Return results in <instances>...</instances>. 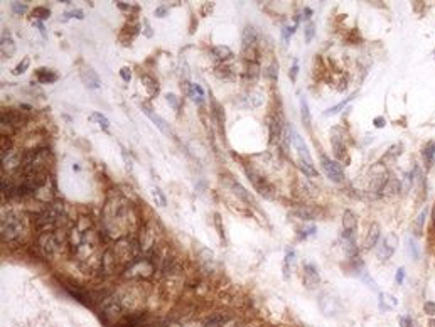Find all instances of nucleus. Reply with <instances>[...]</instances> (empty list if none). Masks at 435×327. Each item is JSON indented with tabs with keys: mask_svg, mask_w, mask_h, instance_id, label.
I'll return each mask as SVG.
<instances>
[{
	"mask_svg": "<svg viewBox=\"0 0 435 327\" xmlns=\"http://www.w3.org/2000/svg\"><path fill=\"white\" fill-rule=\"evenodd\" d=\"M292 145L297 152V165L298 169L302 170L307 177H317V170H316V165H314V160L311 157V152H309V147L306 144L300 135L293 133V138H292Z\"/></svg>",
	"mask_w": 435,
	"mask_h": 327,
	"instance_id": "obj_1",
	"label": "nucleus"
},
{
	"mask_svg": "<svg viewBox=\"0 0 435 327\" xmlns=\"http://www.w3.org/2000/svg\"><path fill=\"white\" fill-rule=\"evenodd\" d=\"M66 241L68 238H66L64 231H48V233H39L37 246L44 256H54L59 253L63 246H66Z\"/></svg>",
	"mask_w": 435,
	"mask_h": 327,
	"instance_id": "obj_2",
	"label": "nucleus"
},
{
	"mask_svg": "<svg viewBox=\"0 0 435 327\" xmlns=\"http://www.w3.org/2000/svg\"><path fill=\"white\" fill-rule=\"evenodd\" d=\"M24 216L15 211H9L2 218V238L5 241L17 240L20 235L24 233Z\"/></svg>",
	"mask_w": 435,
	"mask_h": 327,
	"instance_id": "obj_3",
	"label": "nucleus"
},
{
	"mask_svg": "<svg viewBox=\"0 0 435 327\" xmlns=\"http://www.w3.org/2000/svg\"><path fill=\"white\" fill-rule=\"evenodd\" d=\"M123 305H121V302L116 299V297H110V299H106L101 302V319H103V322H113L115 324H118V322L123 319Z\"/></svg>",
	"mask_w": 435,
	"mask_h": 327,
	"instance_id": "obj_4",
	"label": "nucleus"
},
{
	"mask_svg": "<svg viewBox=\"0 0 435 327\" xmlns=\"http://www.w3.org/2000/svg\"><path fill=\"white\" fill-rule=\"evenodd\" d=\"M246 175H248V179H250V182L253 184V188H255L258 194H262L265 199L275 198V189H273V185L268 182L265 177H262V175L255 172L253 169H246Z\"/></svg>",
	"mask_w": 435,
	"mask_h": 327,
	"instance_id": "obj_5",
	"label": "nucleus"
},
{
	"mask_svg": "<svg viewBox=\"0 0 435 327\" xmlns=\"http://www.w3.org/2000/svg\"><path fill=\"white\" fill-rule=\"evenodd\" d=\"M398 246V236L395 233L386 235L381 241H378L376 248H374V253H376V258L381 261H386L392 258V255L395 253Z\"/></svg>",
	"mask_w": 435,
	"mask_h": 327,
	"instance_id": "obj_6",
	"label": "nucleus"
},
{
	"mask_svg": "<svg viewBox=\"0 0 435 327\" xmlns=\"http://www.w3.org/2000/svg\"><path fill=\"white\" fill-rule=\"evenodd\" d=\"M321 167L324 170V174L327 175L332 182H344L346 175H344V169L342 165L337 162V160L329 159L327 155H321Z\"/></svg>",
	"mask_w": 435,
	"mask_h": 327,
	"instance_id": "obj_7",
	"label": "nucleus"
},
{
	"mask_svg": "<svg viewBox=\"0 0 435 327\" xmlns=\"http://www.w3.org/2000/svg\"><path fill=\"white\" fill-rule=\"evenodd\" d=\"M389 177L388 170L384 169V165L381 164H374L371 169H369V189L374 191V193H381L383 185L386 184V180Z\"/></svg>",
	"mask_w": 435,
	"mask_h": 327,
	"instance_id": "obj_8",
	"label": "nucleus"
},
{
	"mask_svg": "<svg viewBox=\"0 0 435 327\" xmlns=\"http://www.w3.org/2000/svg\"><path fill=\"white\" fill-rule=\"evenodd\" d=\"M319 309L322 310L324 315H336L341 305H339V300L337 297H334L332 294L329 292H324V294L319 295Z\"/></svg>",
	"mask_w": 435,
	"mask_h": 327,
	"instance_id": "obj_9",
	"label": "nucleus"
},
{
	"mask_svg": "<svg viewBox=\"0 0 435 327\" xmlns=\"http://www.w3.org/2000/svg\"><path fill=\"white\" fill-rule=\"evenodd\" d=\"M24 115L19 110H4L2 112V128H17L24 123Z\"/></svg>",
	"mask_w": 435,
	"mask_h": 327,
	"instance_id": "obj_10",
	"label": "nucleus"
},
{
	"mask_svg": "<svg viewBox=\"0 0 435 327\" xmlns=\"http://www.w3.org/2000/svg\"><path fill=\"white\" fill-rule=\"evenodd\" d=\"M302 280H303V285L307 289H314L321 284V275H319V270L316 268V265L312 263H306L302 268Z\"/></svg>",
	"mask_w": 435,
	"mask_h": 327,
	"instance_id": "obj_11",
	"label": "nucleus"
},
{
	"mask_svg": "<svg viewBox=\"0 0 435 327\" xmlns=\"http://www.w3.org/2000/svg\"><path fill=\"white\" fill-rule=\"evenodd\" d=\"M140 108L144 110V113L147 115V117L150 118V122L155 125L157 128L160 130V133H164V135H172V130H170V127H169V123L165 122L164 118L162 117H159V115H157L154 110H152L150 107H147V105H140Z\"/></svg>",
	"mask_w": 435,
	"mask_h": 327,
	"instance_id": "obj_12",
	"label": "nucleus"
},
{
	"mask_svg": "<svg viewBox=\"0 0 435 327\" xmlns=\"http://www.w3.org/2000/svg\"><path fill=\"white\" fill-rule=\"evenodd\" d=\"M79 76H81V81L86 84V88L98 89L101 86V79H100V76L96 74V71L91 66H83V68H81Z\"/></svg>",
	"mask_w": 435,
	"mask_h": 327,
	"instance_id": "obj_13",
	"label": "nucleus"
},
{
	"mask_svg": "<svg viewBox=\"0 0 435 327\" xmlns=\"http://www.w3.org/2000/svg\"><path fill=\"white\" fill-rule=\"evenodd\" d=\"M379 236H381V228H379L378 223H371L368 228V233L364 236V241H363V248L364 250H373L376 248L378 241H379Z\"/></svg>",
	"mask_w": 435,
	"mask_h": 327,
	"instance_id": "obj_14",
	"label": "nucleus"
},
{
	"mask_svg": "<svg viewBox=\"0 0 435 327\" xmlns=\"http://www.w3.org/2000/svg\"><path fill=\"white\" fill-rule=\"evenodd\" d=\"M182 88H184V93H186L187 97H189L194 103H197V105L204 103V91H202V88L199 86V84L184 81V83H182Z\"/></svg>",
	"mask_w": 435,
	"mask_h": 327,
	"instance_id": "obj_15",
	"label": "nucleus"
},
{
	"mask_svg": "<svg viewBox=\"0 0 435 327\" xmlns=\"http://www.w3.org/2000/svg\"><path fill=\"white\" fill-rule=\"evenodd\" d=\"M282 118L280 117H273L270 120V142L273 144H278L282 140V135H283V125H282Z\"/></svg>",
	"mask_w": 435,
	"mask_h": 327,
	"instance_id": "obj_16",
	"label": "nucleus"
},
{
	"mask_svg": "<svg viewBox=\"0 0 435 327\" xmlns=\"http://www.w3.org/2000/svg\"><path fill=\"white\" fill-rule=\"evenodd\" d=\"M2 165L5 170H14L20 165V157L17 152L14 150H7V152H2Z\"/></svg>",
	"mask_w": 435,
	"mask_h": 327,
	"instance_id": "obj_17",
	"label": "nucleus"
},
{
	"mask_svg": "<svg viewBox=\"0 0 435 327\" xmlns=\"http://www.w3.org/2000/svg\"><path fill=\"white\" fill-rule=\"evenodd\" d=\"M0 48H2V56L4 58H10L12 54L15 53V44H14V39L10 36V32L5 29L2 32V41H0Z\"/></svg>",
	"mask_w": 435,
	"mask_h": 327,
	"instance_id": "obj_18",
	"label": "nucleus"
},
{
	"mask_svg": "<svg viewBox=\"0 0 435 327\" xmlns=\"http://www.w3.org/2000/svg\"><path fill=\"white\" fill-rule=\"evenodd\" d=\"M400 191H402V182H400V179L395 177V175H389L388 180H386V184L383 185L381 194H383V196H388V198H389V196L398 194Z\"/></svg>",
	"mask_w": 435,
	"mask_h": 327,
	"instance_id": "obj_19",
	"label": "nucleus"
},
{
	"mask_svg": "<svg viewBox=\"0 0 435 327\" xmlns=\"http://www.w3.org/2000/svg\"><path fill=\"white\" fill-rule=\"evenodd\" d=\"M331 144H332V152L336 155V159H344L346 157V144H344L342 137L336 135V132L332 130V138H331Z\"/></svg>",
	"mask_w": 435,
	"mask_h": 327,
	"instance_id": "obj_20",
	"label": "nucleus"
},
{
	"mask_svg": "<svg viewBox=\"0 0 435 327\" xmlns=\"http://www.w3.org/2000/svg\"><path fill=\"white\" fill-rule=\"evenodd\" d=\"M256 39H258V34L256 31L253 29L251 26H246L245 31H243V49H248V48H256Z\"/></svg>",
	"mask_w": 435,
	"mask_h": 327,
	"instance_id": "obj_21",
	"label": "nucleus"
},
{
	"mask_svg": "<svg viewBox=\"0 0 435 327\" xmlns=\"http://www.w3.org/2000/svg\"><path fill=\"white\" fill-rule=\"evenodd\" d=\"M422 159L425 167L430 169L435 162V142H428L425 144V147L422 149Z\"/></svg>",
	"mask_w": 435,
	"mask_h": 327,
	"instance_id": "obj_22",
	"label": "nucleus"
},
{
	"mask_svg": "<svg viewBox=\"0 0 435 327\" xmlns=\"http://www.w3.org/2000/svg\"><path fill=\"white\" fill-rule=\"evenodd\" d=\"M35 78H37V81L42 83V84H51V83L58 81V74H56L54 71H51V69H46V68H39L37 71H35Z\"/></svg>",
	"mask_w": 435,
	"mask_h": 327,
	"instance_id": "obj_23",
	"label": "nucleus"
},
{
	"mask_svg": "<svg viewBox=\"0 0 435 327\" xmlns=\"http://www.w3.org/2000/svg\"><path fill=\"white\" fill-rule=\"evenodd\" d=\"M140 81H142V84H144L145 91L149 93V97H155V95L159 93V84H157L155 79L149 76V74H142Z\"/></svg>",
	"mask_w": 435,
	"mask_h": 327,
	"instance_id": "obj_24",
	"label": "nucleus"
},
{
	"mask_svg": "<svg viewBox=\"0 0 435 327\" xmlns=\"http://www.w3.org/2000/svg\"><path fill=\"white\" fill-rule=\"evenodd\" d=\"M212 58L218 59V61H228L230 58H233V51L228 46H214L211 49Z\"/></svg>",
	"mask_w": 435,
	"mask_h": 327,
	"instance_id": "obj_25",
	"label": "nucleus"
},
{
	"mask_svg": "<svg viewBox=\"0 0 435 327\" xmlns=\"http://www.w3.org/2000/svg\"><path fill=\"white\" fill-rule=\"evenodd\" d=\"M300 120L303 123L306 128H311L312 127V117H311V110H309V105H307V100L306 98H300Z\"/></svg>",
	"mask_w": 435,
	"mask_h": 327,
	"instance_id": "obj_26",
	"label": "nucleus"
},
{
	"mask_svg": "<svg viewBox=\"0 0 435 327\" xmlns=\"http://www.w3.org/2000/svg\"><path fill=\"white\" fill-rule=\"evenodd\" d=\"M427 216H428V209L427 208H425L422 213L417 216V219H415V223H413L415 236H422L423 235V226H425V221H427Z\"/></svg>",
	"mask_w": 435,
	"mask_h": 327,
	"instance_id": "obj_27",
	"label": "nucleus"
},
{
	"mask_svg": "<svg viewBox=\"0 0 435 327\" xmlns=\"http://www.w3.org/2000/svg\"><path fill=\"white\" fill-rule=\"evenodd\" d=\"M258 76H260V66H258V63H248V66L245 69V79L248 83H253V81H256Z\"/></svg>",
	"mask_w": 435,
	"mask_h": 327,
	"instance_id": "obj_28",
	"label": "nucleus"
},
{
	"mask_svg": "<svg viewBox=\"0 0 435 327\" xmlns=\"http://www.w3.org/2000/svg\"><path fill=\"white\" fill-rule=\"evenodd\" d=\"M379 309L381 310H392L393 307H397L398 305V300L395 299V297H392V295H388V294H379Z\"/></svg>",
	"mask_w": 435,
	"mask_h": 327,
	"instance_id": "obj_29",
	"label": "nucleus"
},
{
	"mask_svg": "<svg viewBox=\"0 0 435 327\" xmlns=\"http://www.w3.org/2000/svg\"><path fill=\"white\" fill-rule=\"evenodd\" d=\"M66 290L69 292L71 295L74 297L76 300L78 302H81V304L83 305H90V297H88V294H83V292H81L78 287H73V285H66Z\"/></svg>",
	"mask_w": 435,
	"mask_h": 327,
	"instance_id": "obj_30",
	"label": "nucleus"
},
{
	"mask_svg": "<svg viewBox=\"0 0 435 327\" xmlns=\"http://www.w3.org/2000/svg\"><path fill=\"white\" fill-rule=\"evenodd\" d=\"M216 76L220 79H225V81H235L236 79L235 71H231V68H228V66L216 68Z\"/></svg>",
	"mask_w": 435,
	"mask_h": 327,
	"instance_id": "obj_31",
	"label": "nucleus"
},
{
	"mask_svg": "<svg viewBox=\"0 0 435 327\" xmlns=\"http://www.w3.org/2000/svg\"><path fill=\"white\" fill-rule=\"evenodd\" d=\"M30 16H32L34 21H37V22L48 21L49 16H51V11H49L48 7H34L32 12H30Z\"/></svg>",
	"mask_w": 435,
	"mask_h": 327,
	"instance_id": "obj_32",
	"label": "nucleus"
},
{
	"mask_svg": "<svg viewBox=\"0 0 435 327\" xmlns=\"http://www.w3.org/2000/svg\"><path fill=\"white\" fill-rule=\"evenodd\" d=\"M231 188H233V191H235V194L238 196V198H241L243 201H245V203H253L251 198H250V194L246 193L243 185H240L238 182H231Z\"/></svg>",
	"mask_w": 435,
	"mask_h": 327,
	"instance_id": "obj_33",
	"label": "nucleus"
},
{
	"mask_svg": "<svg viewBox=\"0 0 435 327\" xmlns=\"http://www.w3.org/2000/svg\"><path fill=\"white\" fill-rule=\"evenodd\" d=\"M152 198H154L155 204H157V206H160V208H165V206H167V198H165V194L162 193V191H160L159 188H154V189H152Z\"/></svg>",
	"mask_w": 435,
	"mask_h": 327,
	"instance_id": "obj_34",
	"label": "nucleus"
},
{
	"mask_svg": "<svg viewBox=\"0 0 435 327\" xmlns=\"http://www.w3.org/2000/svg\"><path fill=\"white\" fill-rule=\"evenodd\" d=\"M353 98H356V95H351V97L346 98V100H344V102L337 103L336 107H332V108L326 110V112H324V117H327V115H336V113H339V110H342L344 107H346L347 103H351V102H353Z\"/></svg>",
	"mask_w": 435,
	"mask_h": 327,
	"instance_id": "obj_35",
	"label": "nucleus"
},
{
	"mask_svg": "<svg viewBox=\"0 0 435 327\" xmlns=\"http://www.w3.org/2000/svg\"><path fill=\"white\" fill-rule=\"evenodd\" d=\"M91 122H96L103 130H108V127H110L108 118H106L105 115H101L100 112H95L93 115H91Z\"/></svg>",
	"mask_w": 435,
	"mask_h": 327,
	"instance_id": "obj_36",
	"label": "nucleus"
},
{
	"mask_svg": "<svg viewBox=\"0 0 435 327\" xmlns=\"http://www.w3.org/2000/svg\"><path fill=\"white\" fill-rule=\"evenodd\" d=\"M407 246H408L410 256H412L413 260H418V246H417V243H415V238L408 236V238H407Z\"/></svg>",
	"mask_w": 435,
	"mask_h": 327,
	"instance_id": "obj_37",
	"label": "nucleus"
},
{
	"mask_svg": "<svg viewBox=\"0 0 435 327\" xmlns=\"http://www.w3.org/2000/svg\"><path fill=\"white\" fill-rule=\"evenodd\" d=\"M248 102L251 103V107H260L263 103V95L260 91H251L248 95Z\"/></svg>",
	"mask_w": 435,
	"mask_h": 327,
	"instance_id": "obj_38",
	"label": "nucleus"
},
{
	"mask_svg": "<svg viewBox=\"0 0 435 327\" xmlns=\"http://www.w3.org/2000/svg\"><path fill=\"white\" fill-rule=\"evenodd\" d=\"M297 26H283L282 29V41L288 44V41H290V37L293 36V32H295Z\"/></svg>",
	"mask_w": 435,
	"mask_h": 327,
	"instance_id": "obj_39",
	"label": "nucleus"
},
{
	"mask_svg": "<svg viewBox=\"0 0 435 327\" xmlns=\"http://www.w3.org/2000/svg\"><path fill=\"white\" fill-rule=\"evenodd\" d=\"M165 102L169 103L174 110H179V107H181V98L177 97V95H174V93H167L165 95Z\"/></svg>",
	"mask_w": 435,
	"mask_h": 327,
	"instance_id": "obj_40",
	"label": "nucleus"
},
{
	"mask_svg": "<svg viewBox=\"0 0 435 327\" xmlns=\"http://www.w3.org/2000/svg\"><path fill=\"white\" fill-rule=\"evenodd\" d=\"M303 31H306V42H311L312 39H314V36H316V24H314V22H307V24H306V29H303Z\"/></svg>",
	"mask_w": 435,
	"mask_h": 327,
	"instance_id": "obj_41",
	"label": "nucleus"
},
{
	"mask_svg": "<svg viewBox=\"0 0 435 327\" xmlns=\"http://www.w3.org/2000/svg\"><path fill=\"white\" fill-rule=\"evenodd\" d=\"M29 64H30V59H29V58H24L22 61L17 64V68L14 69V74H24L25 69L29 68Z\"/></svg>",
	"mask_w": 435,
	"mask_h": 327,
	"instance_id": "obj_42",
	"label": "nucleus"
},
{
	"mask_svg": "<svg viewBox=\"0 0 435 327\" xmlns=\"http://www.w3.org/2000/svg\"><path fill=\"white\" fill-rule=\"evenodd\" d=\"M12 12L19 14V16H24V14L27 12V6H25V4H20V2H12Z\"/></svg>",
	"mask_w": 435,
	"mask_h": 327,
	"instance_id": "obj_43",
	"label": "nucleus"
},
{
	"mask_svg": "<svg viewBox=\"0 0 435 327\" xmlns=\"http://www.w3.org/2000/svg\"><path fill=\"white\" fill-rule=\"evenodd\" d=\"M268 74H270L272 81H277V76H278V63H277V59H275V61H272L270 69H268Z\"/></svg>",
	"mask_w": 435,
	"mask_h": 327,
	"instance_id": "obj_44",
	"label": "nucleus"
},
{
	"mask_svg": "<svg viewBox=\"0 0 435 327\" xmlns=\"http://www.w3.org/2000/svg\"><path fill=\"white\" fill-rule=\"evenodd\" d=\"M120 78L123 79L125 83H128L130 79H132V69L128 68V66H123L120 69Z\"/></svg>",
	"mask_w": 435,
	"mask_h": 327,
	"instance_id": "obj_45",
	"label": "nucleus"
},
{
	"mask_svg": "<svg viewBox=\"0 0 435 327\" xmlns=\"http://www.w3.org/2000/svg\"><path fill=\"white\" fill-rule=\"evenodd\" d=\"M423 310H425V314L435 315V304H433V302H425V304H423Z\"/></svg>",
	"mask_w": 435,
	"mask_h": 327,
	"instance_id": "obj_46",
	"label": "nucleus"
},
{
	"mask_svg": "<svg viewBox=\"0 0 435 327\" xmlns=\"http://www.w3.org/2000/svg\"><path fill=\"white\" fill-rule=\"evenodd\" d=\"M403 278H405V270H403V268H398L397 276H395V282H397L398 285H402V284H403Z\"/></svg>",
	"mask_w": 435,
	"mask_h": 327,
	"instance_id": "obj_47",
	"label": "nucleus"
},
{
	"mask_svg": "<svg viewBox=\"0 0 435 327\" xmlns=\"http://www.w3.org/2000/svg\"><path fill=\"white\" fill-rule=\"evenodd\" d=\"M214 219H216V228L220 231V238L225 240V231H223V224H220V214H214Z\"/></svg>",
	"mask_w": 435,
	"mask_h": 327,
	"instance_id": "obj_48",
	"label": "nucleus"
},
{
	"mask_svg": "<svg viewBox=\"0 0 435 327\" xmlns=\"http://www.w3.org/2000/svg\"><path fill=\"white\" fill-rule=\"evenodd\" d=\"M400 324H402V327H413V322L410 317H400Z\"/></svg>",
	"mask_w": 435,
	"mask_h": 327,
	"instance_id": "obj_49",
	"label": "nucleus"
},
{
	"mask_svg": "<svg viewBox=\"0 0 435 327\" xmlns=\"http://www.w3.org/2000/svg\"><path fill=\"white\" fill-rule=\"evenodd\" d=\"M373 123H374V127H376V128H383L384 125H386V120H384L383 117H376Z\"/></svg>",
	"mask_w": 435,
	"mask_h": 327,
	"instance_id": "obj_50",
	"label": "nucleus"
},
{
	"mask_svg": "<svg viewBox=\"0 0 435 327\" xmlns=\"http://www.w3.org/2000/svg\"><path fill=\"white\" fill-rule=\"evenodd\" d=\"M66 17H74V19H83V11H73V12H66Z\"/></svg>",
	"mask_w": 435,
	"mask_h": 327,
	"instance_id": "obj_51",
	"label": "nucleus"
},
{
	"mask_svg": "<svg viewBox=\"0 0 435 327\" xmlns=\"http://www.w3.org/2000/svg\"><path fill=\"white\" fill-rule=\"evenodd\" d=\"M297 73H298V66H297V63H293V66H292V69H290V79H292V81H295Z\"/></svg>",
	"mask_w": 435,
	"mask_h": 327,
	"instance_id": "obj_52",
	"label": "nucleus"
},
{
	"mask_svg": "<svg viewBox=\"0 0 435 327\" xmlns=\"http://www.w3.org/2000/svg\"><path fill=\"white\" fill-rule=\"evenodd\" d=\"M165 14H167V7H165V6H160V7L155 11V16H157V17H164Z\"/></svg>",
	"mask_w": 435,
	"mask_h": 327,
	"instance_id": "obj_53",
	"label": "nucleus"
},
{
	"mask_svg": "<svg viewBox=\"0 0 435 327\" xmlns=\"http://www.w3.org/2000/svg\"><path fill=\"white\" fill-rule=\"evenodd\" d=\"M144 27H145V31H144V34L147 37H152L154 36V32H152V29H150V26H149V22L147 21H144Z\"/></svg>",
	"mask_w": 435,
	"mask_h": 327,
	"instance_id": "obj_54",
	"label": "nucleus"
},
{
	"mask_svg": "<svg viewBox=\"0 0 435 327\" xmlns=\"http://www.w3.org/2000/svg\"><path fill=\"white\" fill-rule=\"evenodd\" d=\"M430 327H435V320H430Z\"/></svg>",
	"mask_w": 435,
	"mask_h": 327,
	"instance_id": "obj_55",
	"label": "nucleus"
}]
</instances>
